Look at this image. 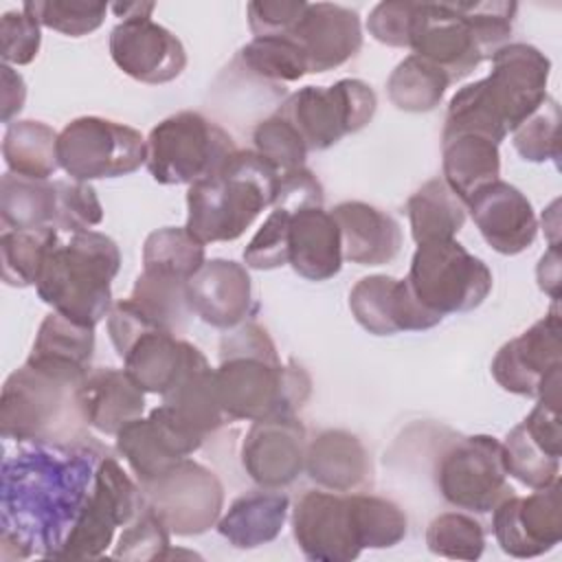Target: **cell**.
<instances>
[{
	"mask_svg": "<svg viewBox=\"0 0 562 562\" xmlns=\"http://www.w3.org/2000/svg\"><path fill=\"white\" fill-rule=\"evenodd\" d=\"M378 110L373 88L362 79H338L331 86H305L274 110L303 138L307 151H325L367 127Z\"/></svg>",
	"mask_w": 562,
	"mask_h": 562,
	"instance_id": "11",
	"label": "cell"
},
{
	"mask_svg": "<svg viewBox=\"0 0 562 562\" xmlns=\"http://www.w3.org/2000/svg\"><path fill=\"white\" fill-rule=\"evenodd\" d=\"M415 15H417V2L384 0L369 11L367 31L380 44H386L393 48H408Z\"/></svg>",
	"mask_w": 562,
	"mask_h": 562,
	"instance_id": "52",
	"label": "cell"
},
{
	"mask_svg": "<svg viewBox=\"0 0 562 562\" xmlns=\"http://www.w3.org/2000/svg\"><path fill=\"white\" fill-rule=\"evenodd\" d=\"M516 13L507 0L417 2L408 48L454 83L509 44Z\"/></svg>",
	"mask_w": 562,
	"mask_h": 562,
	"instance_id": "4",
	"label": "cell"
},
{
	"mask_svg": "<svg viewBox=\"0 0 562 562\" xmlns=\"http://www.w3.org/2000/svg\"><path fill=\"white\" fill-rule=\"evenodd\" d=\"M290 213L272 209L259 231L244 248V263L252 270H277L288 266Z\"/></svg>",
	"mask_w": 562,
	"mask_h": 562,
	"instance_id": "50",
	"label": "cell"
},
{
	"mask_svg": "<svg viewBox=\"0 0 562 562\" xmlns=\"http://www.w3.org/2000/svg\"><path fill=\"white\" fill-rule=\"evenodd\" d=\"M292 536L307 560H356L364 551L356 494L307 490L292 509Z\"/></svg>",
	"mask_w": 562,
	"mask_h": 562,
	"instance_id": "17",
	"label": "cell"
},
{
	"mask_svg": "<svg viewBox=\"0 0 562 562\" xmlns=\"http://www.w3.org/2000/svg\"><path fill=\"white\" fill-rule=\"evenodd\" d=\"M103 448L94 437L72 443L31 441L2 461V560L57 558L79 518Z\"/></svg>",
	"mask_w": 562,
	"mask_h": 562,
	"instance_id": "1",
	"label": "cell"
},
{
	"mask_svg": "<svg viewBox=\"0 0 562 562\" xmlns=\"http://www.w3.org/2000/svg\"><path fill=\"white\" fill-rule=\"evenodd\" d=\"M59 244L55 226H40L26 231L4 228L0 235L2 281L11 288H29L37 283L48 252Z\"/></svg>",
	"mask_w": 562,
	"mask_h": 562,
	"instance_id": "39",
	"label": "cell"
},
{
	"mask_svg": "<svg viewBox=\"0 0 562 562\" xmlns=\"http://www.w3.org/2000/svg\"><path fill=\"white\" fill-rule=\"evenodd\" d=\"M22 9L50 31L68 37H81L97 31L108 13L103 2H81V0H29Z\"/></svg>",
	"mask_w": 562,
	"mask_h": 562,
	"instance_id": "46",
	"label": "cell"
},
{
	"mask_svg": "<svg viewBox=\"0 0 562 562\" xmlns=\"http://www.w3.org/2000/svg\"><path fill=\"white\" fill-rule=\"evenodd\" d=\"M340 228L323 206L290 213L288 266L307 281H327L342 268Z\"/></svg>",
	"mask_w": 562,
	"mask_h": 562,
	"instance_id": "30",
	"label": "cell"
},
{
	"mask_svg": "<svg viewBox=\"0 0 562 562\" xmlns=\"http://www.w3.org/2000/svg\"><path fill=\"white\" fill-rule=\"evenodd\" d=\"M441 178L468 202L474 191L501 178V151L494 140L474 132L441 134Z\"/></svg>",
	"mask_w": 562,
	"mask_h": 562,
	"instance_id": "33",
	"label": "cell"
},
{
	"mask_svg": "<svg viewBox=\"0 0 562 562\" xmlns=\"http://www.w3.org/2000/svg\"><path fill=\"white\" fill-rule=\"evenodd\" d=\"M145 167L158 184H195L222 169L237 149L233 136L202 112L182 110L147 134Z\"/></svg>",
	"mask_w": 562,
	"mask_h": 562,
	"instance_id": "9",
	"label": "cell"
},
{
	"mask_svg": "<svg viewBox=\"0 0 562 562\" xmlns=\"http://www.w3.org/2000/svg\"><path fill=\"white\" fill-rule=\"evenodd\" d=\"M307 441L296 415L252 422L239 448L241 468L259 487L281 490L305 472Z\"/></svg>",
	"mask_w": 562,
	"mask_h": 562,
	"instance_id": "20",
	"label": "cell"
},
{
	"mask_svg": "<svg viewBox=\"0 0 562 562\" xmlns=\"http://www.w3.org/2000/svg\"><path fill=\"white\" fill-rule=\"evenodd\" d=\"M305 474L323 490L356 492L371 481L373 465L364 443L353 432L327 428L307 441Z\"/></svg>",
	"mask_w": 562,
	"mask_h": 562,
	"instance_id": "29",
	"label": "cell"
},
{
	"mask_svg": "<svg viewBox=\"0 0 562 562\" xmlns=\"http://www.w3.org/2000/svg\"><path fill=\"white\" fill-rule=\"evenodd\" d=\"M215 386L228 422L296 415L312 395L310 373L294 360L281 362L268 329L252 321L220 338Z\"/></svg>",
	"mask_w": 562,
	"mask_h": 562,
	"instance_id": "2",
	"label": "cell"
},
{
	"mask_svg": "<svg viewBox=\"0 0 562 562\" xmlns=\"http://www.w3.org/2000/svg\"><path fill=\"white\" fill-rule=\"evenodd\" d=\"M55 180H35L7 171L0 180V220L4 228L26 231L55 226Z\"/></svg>",
	"mask_w": 562,
	"mask_h": 562,
	"instance_id": "37",
	"label": "cell"
},
{
	"mask_svg": "<svg viewBox=\"0 0 562 562\" xmlns=\"http://www.w3.org/2000/svg\"><path fill=\"white\" fill-rule=\"evenodd\" d=\"M79 384L81 382L24 360L2 384V437L18 443H72L90 439L88 424L77 404Z\"/></svg>",
	"mask_w": 562,
	"mask_h": 562,
	"instance_id": "7",
	"label": "cell"
},
{
	"mask_svg": "<svg viewBox=\"0 0 562 562\" xmlns=\"http://www.w3.org/2000/svg\"><path fill=\"white\" fill-rule=\"evenodd\" d=\"M485 244L501 255L527 250L538 235V217L527 195L505 180H494L465 202Z\"/></svg>",
	"mask_w": 562,
	"mask_h": 562,
	"instance_id": "25",
	"label": "cell"
},
{
	"mask_svg": "<svg viewBox=\"0 0 562 562\" xmlns=\"http://www.w3.org/2000/svg\"><path fill=\"white\" fill-rule=\"evenodd\" d=\"M329 213L340 228L345 261L382 266L400 255L402 226L386 211L369 202L347 200L336 204Z\"/></svg>",
	"mask_w": 562,
	"mask_h": 562,
	"instance_id": "28",
	"label": "cell"
},
{
	"mask_svg": "<svg viewBox=\"0 0 562 562\" xmlns=\"http://www.w3.org/2000/svg\"><path fill=\"white\" fill-rule=\"evenodd\" d=\"M147 138L125 123L103 116H77L57 138L59 167L70 180L92 182L138 171L147 158Z\"/></svg>",
	"mask_w": 562,
	"mask_h": 562,
	"instance_id": "12",
	"label": "cell"
},
{
	"mask_svg": "<svg viewBox=\"0 0 562 562\" xmlns=\"http://www.w3.org/2000/svg\"><path fill=\"white\" fill-rule=\"evenodd\" d=\"M323 202H325V189L321 180L314 176V171L307 169L305 165L279 176L272 209L294 213L301 209L323 206Z\"/></svg>",
	"mask_w": 562,
	"mask_h": 562,
	"instance_id": "53",
	"label": "cell"
},
{
	"mask_svg": "<svg viewBox=\"0 0 562 562\" xmlns=\"http://www.w3.org/2000/svg\"><path fill=\"white\" fill-rule=\"evenodd\" d=\"M406 215L411 222V235L419 246L426 241L454 239L465 224L468 209L443 178H432L408 198Z\"/></svg>",
	"mask_w": 562,
	"mask_h": 562,
	"instance_id": "35",
	"label": "cell"
},
{
	"mask_svg": "<svg viewBox=\"0 0 562 562\" xmlns=\"http://www.w3.org/2000/svg\"><path fill=\"white\" fill-rule=\"evenodd\" d=\"M110 9L116 13V18L125 20V18L151 15L156 4L154 2H116V4H110Z\"/></svg>",
	"mask_w": 562,
	"mask_h": 562,
	"instance_id": "57",
	"label": "cell"
},
{
	"mask_svg": "<svg viewBox=\"0 0 562 562\" xmlns=\"http://www.w3.org/2000/svg\"><path fill=\"white\" fill-rule=\"evenodd\" d=\"M279 176L255 149H235L217 173L187 189L184 228L204 246L235 241L272 206Z\"/></svg>",
	"mask_w": 562,
	"mask_h": 562,
	"instance_id": "5",
	"label": "cell"
},
{
	"mask_svg": "<svg viewBox=\"0 0 562 562\" xmlns=\"http://www.w3.org/2000/svg\"><path fill=\"white\" fill-rule=\"evenodd\" d=\"M490 61L487 77L452 94L441 134L474 132L501 145L549 97L551 59L540 48L509 42Z\"/></svg>",
	"mask_w": 562,
	"mask_h": 562,
	"instance_id": "3",
	"label": "cell"
},
{
	"mask_svg": "<svg viewBox=\"0 0 562 562\" xmlns=\"http://www.w3.org/2000/svg\"><path fill=\"white\" fill-rule=\"evenodd\" d=\"M305 0H255L246 7L248 29L255 37L285 35L305 9Z\"/></svg>",
	"mask_w": 562,
	"mask_h": 562,
	"instance_id": "54",
	"label": "cell"
},
{
	"mask_svg": "<svg viewBox=\"0 0 562 562\" xmlns=\"http://www.w3.org/2000/svg\"><path fill=\"white\" fill-rule=\"evenodd\" d=\"M42 44V26L24 9L7 11L0 18V55L7 66L31 64Z\"/></svg>",
	"mask_w": 562,
	"mask_h": 562,
	"instance_id": "51",
	"label": "cell"
},
{
	"mask_svg": "<svg viewBox=\"0 0 562 562\" xmlns=\"http://www.w3.org/2000/svg\"><path fill=\"white\" fill-rule=\"evenodd\" d=\"M57 215L55 228L64 233H83L103 222V206L90 182L55 180Z\"/></svg>",
	"mask_w": 562,
	"mask_h": 562,
	"instance_id": "49",
	"label": "cell"
},
{
	"mask_svg": "<svg viewBox=\"0 0 562 562\" xmlns=\"http://www.w3.org/2000/svg\"><path fill=\"white\" fill-rule=\"evenodd\" d=\"M237 61L257 79L274 83L299 81L310 75L303 50L288 35L252 37L239 48Z\"/></svg>",
	"mask_w": 562,
	"mask_h": 562,
	"instance_id": "41",
	"label": "cell"
},
{
	"mask_svg": "<svg viewBox=\"0 0 562 562\" xmlns=\"http://www.w3.org/2000/svg\"><path fill=\"white\" fill-rule=\"evenodd\" d=\"M285 35L303 50L310 75L334 70L353 59L362 48L358 11L334 2H307Z\"/></svg>",
	"mask_w": 562,
	"mask_h": 562,
	"instance_id": "24",
	"label": "cell"
},
{
	"mask_svg": "<svg viewBox=\"0 0 562 562\" xmlns=\"http://www.w3.org/2000/svg\"><path fill=\"white\" fill-rule=\"evenodd\" d=\"M145 505L138 481H132L114 457L103 454L90 496L55 560H94L105 555L116 529L130 525Z\"/></svg>",
	"mask_w": 562,
	"mask_h": 562,
	"instance_id": "13",
	"label": "cell"
},
{
	"mask_svg": "<svg viewBox=\"0 0 562 562\" xmlns=\"http://www.w3.org/2000/svg\"><path fill=\"white\" fill-rule=\"evenodd\" d=\"M426 547L439 558L479 560L485 551V529L470 514L446 512L430 520L426 529Z\"/></svg>",
	"mask_w": 562,
	"mask_h": 562,
	"instance_id": "43",
	"label": "cell"
},
{
	"mask_svg": "<svg viewBox=\"0 0 562 562\" xmlns=\"http://www.w3.org/2000/svg\"><path fill=\"white\" fill-rule=\"evenodd\" d=\"M2 75V123H13V116L20 114L26 101V86L20 72H15L11 66H0Z\"/></svg>",
	"mask_w": 562,
	"mask_h": 562,
	"instance_id": "55",
	"label": "cell"
},
{
	"mask_svg": "<svg viewBox=\"0 0 562 562\" xmlns=\"http://www.w3.org/2000/svg\"><path fill=\"white\" fill-rule=\"evenodd\" d=\"M178 551L171 549V531L158 518V514L145 505L140 514L123 527L112 558L114 560H132V562H149L173 558Z\"/></svg>",
	"mask_w": 562,
	"mask_h": 562,
	"instance_id": "45",
	"label": "cell"
},
{
	"mask_svg": "<svg viewBox=\"0 0 562 562\" xmlns=\"http://www.w3.org/2000/svg\"><path fill=\"white\" fill-rule=\"evenodd\" d=\"M562 314L558 301L520 336L507 340L492 360V378L514 395L560 404Z\"/></svg>",
	"mask_w": 562,
	"mask_h": 562,
	"instance_id": "14",
	"label": "cell"
},
{
	"mask_svg": "<svg viewBox=\"0 0 562 562\" xmlns=\"http://www.w3.org/2000/svg\"><path fill=\"white\" fill-rule=\"evenodd\" d=\"M202 441L184 430L160 404L116 435V452L125 459L136 481L147 483L193 454Z\"/></svg>",
	"mask_w": 562,
	"mask_h": 562,
	"instance_id": "22",
	"label": "cell"
},
{
	"mask_svg": "<svg viewBox=\"0 0 562 562\" xmlns=\"http://www.w3.org/2000/svg\"><path fill=\"white\" fill-rule=\"evenodd\" d=\"M162 406L184 430L200 439H206V435L228 422L217 397L215 369H211L206 358L193 364L182 380L162 395Z\"/></svg>",
	"mask_w": 562,
	"mask_h": 562,
	"instance_id": "34",
	"label": "cell"
},
{
	"mask_svg": "<svg viewBox=\"0 0 562 562\" xmlns=\"http://www.w3.org/2000/svg\"><path fill=\"white\" fill-rule=\"evenodd\" d=\"M206 261L204 244L184 226H165L151 231L143 241V270L169 272L191 279Z\"/></svg>",
	"mask_w": 562,
	"mask_h": 562,
	"instance_id": "42",
	"label": "cell"
},
{
	"mask_svg": "<svg viewBox=\"0 0 562 562\" xmlns=\"http://www.w3.org/2000/svg\"><path fill=\"white\" fill-rule=\"evenodd\" d=\"M252 145L255 151L266 158L279 173L303 167L310 154L299 132L277 112L255 125Z\"/></svg>",
	"mask_w": 562,
	"mask_h": 562,
	"instance_id": "48",
	"label": "cell"
},
{
	"mask_svg": "<svg viewBox=\"0 0 562 562\" xmlns=\"http://www.w3.org/2000/svg\"><path fill=\"white\" fill-rule=\"evenodd\" d=\"M108 46L116 68L140 83H169L187 68L182 42L151 15L121 20L110 31Z\"/></svg>",
	"mask_w": 562,
	"mask_h": 562,
	"instance_id": "19",
	"label": "cell"
},
{
	"mask_svg": "<svg viewBox=\"0 0 562 562\" xmlns=\"http://www.w3.org/2000/svg\"><path fill=\"white\" fill-rule=\"evenodd\" d=\"M356 509L364 549H391L406 538L408 518L395 501L375 494H356Z\"/></svg>",
	"mask_w": 562,
	"mask_h": 562,
	"instance_id": "47",
	"label": "cell"
},
{
	"mask_svg": "<svg viewBox=\"0 0 562 562\" xmlns=\"http://www.w3.org/2000/svg\"><path fill=\"white\" fill-rule=\"evenodd\" d=\"M512 143L518 156L527 162H547L558 165L560 158V103L553 97H547L542 105L529 114L514 132Z\"/></svg>",
	"mask_w": 562,
	"mask_h": 562,
	"instance_id": "44",
	"label": "cell"
},
{
	"mask_svg": "<svg viewBox=\"0 0 562 562\" xmlns=\"http://www.w3.org/2000/svg\"><path fill=\"white\" fill-rule=\"evenodd\" d=\"M77 404L88 428L116 437L127 424L143 417L145 391L125 369L97 367L79 384Z\"/></svg>",
	"mask_w": 562,
	"mask_h": 562,
	"instance_id": "27",
	"label": "cell"
},
{
	"mask_svg": "<svg viewBox=\"0 0 562 562\" xmlns=\"http://www.w3.org/2000/svg\"><path fill=\"white\" fill-rule=\"evenodd\" d=\"M404 281L417 303L441 318L476 310L494 285L487 263L457 239L419 244Z\"/></svg>",
	"mask_w": 562,
	"mask_h": 562,
	"instance_id": "10",
	"label": "cell"
},
{
	"mask_svg": "<svg viewBox=\"0 0 562 562\" xmlns=\"http://www.w3.org/2000/svg\"><path fill=\"white\" fill-rule=\"evenodd\" d=\"M448 86L450 79L443 70L417 55H408L389 75L386 94L397 110L419 114L435 110Z\"/></svg>",
	"mask_w": 562,
	"mask_h": 562,
	"instance_id": "40",
	"label": "cell"
},
{
	"mask_svg": "<svg viewBox=\"0 0 562 562\" xmlns=\"http://www.w3.org/2000/svg\"><path fill=\"white\" fill-rule=\"evenodd\" d=\"M121 268L116 241L99 231H83L59 241L46 257L35 283L37 296L66 318L97 327L110 312L112 279Z\"/></svg>",
	"mask_w": 562,
	"mask_h": 562,
	"instance_id": "6",
	"label": "cell"
},
{
	"mask_svg": "<svg viewBox=\"0 0 562 562\" xmlns=\"http://www.w3.org/2000/svg\"><path fill=\"white\" fill-rule=\"evenodd\" d=\"M187 299L200 321L224 331L244 323L255 310L246 263L222 257L206 259L187 281Z\"/></svg>",
	"mask_w": 562,
	"mask_h": 562,
	"instance_id": "26",
	"label": "cell"
},
{
	"mask_svg": "<svg viewBox=\"0 0 562 562\" xmlns=\"http://www.w3.org/2000/svg\"><path fill=\"white\" fill-rule=\"evenodd\" d=\"M538 288L549 294L553 301L560 299V244L549 246V250L540 257L536 268Z\"/></svg>",
	"mask_w": 562,
	"mask_h": 562,
	"instance_id": "56",
	"label": "cell"
},
{
	"mask_svg": "<svg viewBox=\"0 0 562 562\" xmlns=\"http://www.w3.org/2000/svg\"><path fill=\"white\" fill-rule=\"evenodd\" d=\"M507 476L503 443L492 435L461 437L443 450L435 470L441 498L474 514H487L514 494Z\"/></svg>",
	"mask_w": 562,
	"mask_h": 562,
	"instance_id": "15",
	"label": "cell"
},
{
	"mask_svg": "<svg viewBox=\"0 0 562 562\" xmlns=\"http://www.w3.org/2000/svg\"><path fill=\"white\" fill-rule=\"evenodd\" d=\"M94 356V327L79 325L59 312H50L40 323L29 362L83 382Z\"/></svg>",
	"mask_w": 562,
	"mask_h": 562,
	"instance_id": "31",
	"label": "cell"
},
{
	"mask_svg": "<svg viewBox=\"0 0 562 562\" xmlns=\"http://www.w3.org/2000/svg\"><path fill=\"white\" fill-rule=\"evenodd\" d=\"M492 531L512 558H538L562 540V483L533 490L529 496L509 494L492 509Z\"/></svg>",
	"mask_w": 562,
	"mask_h": 562,
	"instance_id": "18",
	"label": "cell"
},
{
	"mask_svg": "<svg viewBox=\"0 0 562 562\" xmlns=\"http://www.w3.org/2000/svg\"><path fill=\"white\" fill-rule=\"evenodd\" d=\"M127 299L154 323L173 334H180L189 316H193L187 299V279L169 272L143 270Z\"/></svg>",
	"mask_w": 562,
	"mask_h": 562,
	"instance_id": "38",
	"label": "cell"
},
{
	"mask_svg": "<svg viewBox=\"0 0 562 562\" xmlns=\"http://www.w3.org/2000/svg\"><path fill=\"white\" fill-rule=\"evenodd\" d=\"M145 503L176 536H200L217 525L224 485L206 465L182 459L147 483H138Z\"/></svg>",
	"mask_w": 562,
	"mask_h": 562,
	"instance_id": "16",
	"label": "cell"
},
{
	"mask_svg": "<svg viewBox=\"0 0 562 562\" xmlns=\"http://www.w3.org/2000/svg\"><path fill=\"white\" fill-rule=\"evenodd\" d=\"M290 498L261 487L237 496L217 520V533L235 549H257L272 542L288 518Z\"/></svg>",
	"mask_w": 562,
	"mask_h": 562,
	"instance_id": "32",
	"label": "cell"
},
{
	"mask_svg": "<svg viewBox=\"0 0 562 562\" xmlns=\"http://www.w3.org/2000/svg\"><path fill=\"white\" fill-rule=\"evenodd\" d=\"M105 327L123 369L145 393L162 397L193 364L206 358L195 345L154 323L130 299L110 307Z\"/></svg>",
	"mask_w": 562,
	"mask_h": 562,
	"instance_id": "8",
	"label": "cell"
},
{
	"mask_svg": "<svg viewBox=\"0 0 562 562\" xmlns=\"http://www.w3.org/2000/svg\"><path fill=\"white\" fill-rule=\"evenodd\" d=\"M501 443L509 476L531 490L551 485L560 479V404L538 400L529 415Z\"/></svg>",
	"mask_w": 562,
	"mask_h": 562,
	"instance_id": "21",
	"label": "cell"
},
{
	"mask_svg": "<svg viewBox=\"0 0 562 562\" xmlns=\"http://www.w3.org/2000/svg\"><path fill=\"white\" fill-rule=\"evenodd\" d=\"M57 138L50 125L33 119H18L7 125L2 136V156L11 173L50 180L59 169Z\"/></svg>",
	"mask_w": 562,
	"mask_h": 562,
	"instance_id": "36",
	"label": "cell"
},
{
	"mask_svg": "<svg viewBox=\"0 0 562 562\" xmlns=\"http://www.w3.org/2000/svg\"><path fill=\"white\" fill-rule=\"evenodd\" d=\"M349 310L356 323L373 336L426 331L443 321L417 303L404 279L389 274L362 277L349 292Z\"/></svg>",
	"mask_w": 562,
	"mask_h": 562,
	"instance_id": "23",
	"label": "cell"
}]
</instances>
